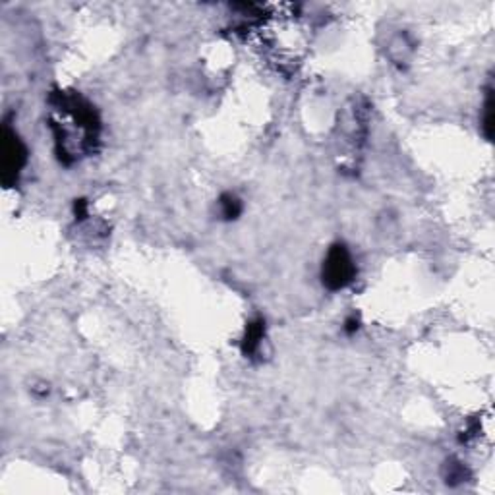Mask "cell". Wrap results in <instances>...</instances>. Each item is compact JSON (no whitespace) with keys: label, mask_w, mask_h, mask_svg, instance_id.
Wrapping results in <instances>:
<instances>
[{"label":"cell","mask_w":495,"mask_h":495,"mask_svg":"<svg viewBox=\"0 0 495 495\" xmlns=\"http://www.w3.org/2000/svg\"><path fill=\"white\" fill-rule=\"evenodd\" d=\"M51 126L57 137L58 155L64 161H74L85 155L99 134L97 114L90 103L83 101L79 95H58Z\"/></svg>","instance_id":"cell-1"},{"label":"cell","mask_w":495,"mask_h":495,"mask_svg":"<svg viewBox=\"0 0 495 495\" xmlns=\"http://www.w3.org/2000/svg\"><path fill=\"white\" fill-rule=\"evenodd\" d=\"M356 277V263L350 256L349 247L345 244H335L329 247L327 258L323 261L321 279L329 291H340L349 286Z\"/></svg>","instance_id":"cell-2"},{"label":"cell","mask_w":495,"mask_h":495,"mask_svg":"<svg viewBox=\"0 0 495 495\" xmlns=\"http://www.w3.org/2000/svg\"><path fill=\"white\" fill-rule=\"evenodd\" d=\"M25 159H27V151L23 147L22 139L6 128L4 139H2V182L6 186L18 180L25 165Z\"/></svg>","instance_id":"cell-3"},{"label":"cell","mask_w":495,"mask_h":495,"mask_svg":"<svg viewBox=\"0 0 495 495\" xmlns=\"http://www.w3.org/2000/svg\"><path fill=\"white\" fill-rule=\"evenodd\" d=\"M263 335H265V321L263 319H256L252 321L246 329V335H244V340H242V352L250 356L254 354L256 350L259 349L261 340H263Z\"/></svg>","instance_id":"cell-4"},{"label":"cell","mask_w":495,"mask_h":495,"mask_svg":"<svg viewBox=\"0 0 495 495\" xmlns=\"http://www.w3.org/2000/svg\"><path fill=\"white\" fill-rule=\"evenodd\" d=\"M221 209H223L225 219H237L240 211H242V203H240L237 196L225 193V196L221 198Z\"/></svg>","instance_id":"cell-5"},{"label":"cell","mask_w":495,"mask_h":495,"mask_svg":"<svg viewBox=\"0 0 495 495\" xmlns=\"http://www.w3.org/2000/svg\"><path fill=\"white\" fill-rule=\"evenodd\" d=\"M485 116H484V132H485V137H492V128H494V118H492V114H494V95H492V91H487V99H485Z\"/></svg>","instance_id":"cell-6"},{"label":"cell","mask_w":495,"mask_h":495,"mask_svg":"<svg viewBox=\"0 0 495 495\" xmlns=\"http://www.w3.org/2000/svg\"><path fill=\"white\" fill-rule=\"evenodd\" d=\"M356 329H358V319H349V321H347V331L352 333V331H356Z\"/></svg>","instance_id":"cell-7"}]
</instances>
